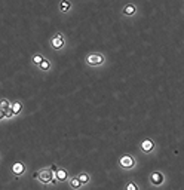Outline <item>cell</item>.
Instances as JSON below:
<instances>
[{
    "label": "cell",
    "instance_id": "obj_11",
    "mask_svg": "<svg viewBox=\"0 0 184 190\" xmlns=\"http://www.w3.org/2000/svg\"><path fill=\"white\" fill-rule=\"evenodd\" d=\"M70 9H71V3H70L68 0H61V2H60V11H61L62 13L68 12Z\"/></svg>",
    "mask_w": 184,
    "mask_h": 190
},
{
    "label": "cell",
    "instance_id": "obj_2",
    "mask_svg": "<svg viewBox=\"0 0 184 190\" xmlns=\"http://www.w3.org/2000/svg\"><path fill=\"white\" fill-rule=\"evenodd\" d=\"M52 178H54V169L52 168L50 169L43 168V169L39 171V181L42 184H49V183H52Z\"/></svg>",
    "mask_w": 184,
    "mask_h": 190
},
{
    "label": "cell",
    "instance_id": "obj_6",
    "mask_svg": "<svg viewBox=\"0 0 184 190\" xmlns=\"http://www.w3.org/2000/svg\"><path fill=\"white\" fill-rule=\"evenodd\" d=\"M141 150L144 153H151L155 150V141L150 140V138H145V140L141 141Z\"/></svg>",
    "mask_w": 184,
    "mask_h": 190
},
{
    "label": "cell",
    "instance_id": "obj_12",
    "mask_svg": "<svg viewBox=\"0 0 184 190\" xmlns=\"http://www.w3.org/2000/svg\"><path fill=\"white\" fill-rule=\"evenodd\" d=\"M37 68H39L40 71H49V70H50V61L45 58V60L40 62L39 66H37Z\"/></svg>",
    "mask_w": 184,
    "mask_h": 190
},
{
    "label": "cell",
    "instance_id": "obj_8",
    "mask_svg": "<svg viewBox=\"0 0 184 190\" xmlns=\"http://www.w3.org/2000/svg\"><path fill=\"white\" fill-rule=\"evenodd\" d=\"M122 13L125 17H134L135 13H137V6L132 5V3H128V5L123 6V11Z\"/></svg>",
    "mask_w": 184,
    "mask_h": 190
},
{
    "label": "cell",
    "instance_id": "obj_14",
    "mask_svg": "<svg viewBox=\"0 0 184 190\" xmlns=\"http://www.w3.org/2000/svg\"><path fill=\"white\" fill-rule=\"evenodd\" d=\"M79 180L82 181V184H88L89 183V180H91V175L88 172H82V174H79L77 175Z\"/></svg>",
    "mask_w": 184,
    "mask_h": 190
},
{
    "label": "cell",
    "instance_id": "obj_16",
    "mask_svg": "<svg viewBox=\"0 0 184 190\" xmlns=\"http://www.w3.org/2000/svg\"><path fill=\"white\" fill-rule=\"evenodd\" d=\"M11 104H12V103L8 100V98H3V100L0 101V110H6V108H9Z\"/></svg>",
    "mask_w": 184,
    "mask_h": 190
},
{
    "label": "cell",
    "instance_id": "obj_1",
    "mask_svg": "<svg viewBox=\"0 0 184 190\" xmlns=\"http://www.w3.org/2000/svg\"><path fill=\"white\" fill-rule=\"evenodd\" d=\"M85 61H86V64L89 67H101L106 62V56L103 54H100V52H91V54L86 55Z\"/></svg>",
    "mask_w": 184,
    "mask_h": 190
},
{
    "label": "cell",
    "instance_id": "obj_4",
    "mask_svg": "<svg viewBox=\"0 0 184 190\" xmlns=\"http://www.w3.org/2000/svg\"><path fill=\"white\" fill-rule=\"evenodd\" d=\"M135 159L132 156H129V155H123L120 159H119V165H120V168H123V169H131V168L135 166Z\"/></svg>",
    "mask_w": 184,
    "mask_h": 190
},
{
    "label": "cell",
    "instance_id": "obj_10",
    "mask_svg": "<svg viewBox=\"0 0 184 190\" xmlns=\"http://www.w3.org/2000/svg\"><path fill=\"white\" fill-rule=\"evenodd\" d=\"M68 186L71 189H80L82 187V181L79 180V177H71V178H68Z\"/></svg>",
    "mask_w": 184,
    "mask_h": 190
},
{
    "label": "cell",
    "instance_id": "obj_18",
    "mask_svg": "<svg viewBox=\"0 0 184 190\" xmlns=\"http://www.w3.org/2000/svg\"><path fill=\"white\" fill-rule=\"evenodd\" d=\"M125 189H126V190H138V186L135 184V183H128Z\"/></svg>",
    "mask_w": 184,
    "mask_h": 190
},
{
    "label": "cell",
    "instance_id": "obj_13",
    "mask_svg": "<svg viewBox=\"0 0 184 190\" xmlns=\"http://www.w3.org/2000/svg\"><path fill=\"white\" fill-rule=\"evenodd\" d=\"M11 107H12V110L15 112V114H19L21 110H23V103H21V101H18V100H15L11 104Z\"/></svg>",
    "mask_w": 184,
    "mask_h": 190
},
{
    "label": "cell",
    "instance_id": "obj_7",
    "mask_svg": "<svg viewBox=\"0 0 184 190\" xmlns=\"http://www.w3.org/2000/svg\"><path fill=\"white\" fill-rule=\"evenodd\" d=\"M54 171H55V175H56V178H58V181H68V171L66 168H56Z\"/></svg>",
    "mask_w": 184,
    "mask_h": 190
},
{
    "label": "cell",
    "instance_id": "obj_9",
    "mask_svg": "<svg viewBox=\"0 0 184 190\" xmlns=\"http://www.w3.org/2000/svg\"><path fill=\"white\" fill-rule=\"evenodd\" d=\"M24 171H25V165H24L23 162L13 163V166H12V172H13V175L19 177V175H23L24 174Z\"/></svg>",
    "mask_w": 184,
    "mask_h": 190
},
{
    "label": "cell",
    "instance_id": "obj_15",
    "mask_svg": "<svg viewBox=\"0 0 184 190\" xmlns=\"http://www.w3.org/2000/svg\"><path fill=\"white\" fill-rule=\"evenodd\" d=\"M43 60H45V56L42 55V54H36V55H34L33 58H31V62H33L34 66L37 67V66H39V64H40L42 61H43Z\"/></svg>",
    "mask_w": 184,
    "mask_h": 190
},
{
    "label": "cell",
    "instance_id": "obj_17",
    "mask_svg": "<svg viewBox=\"0 0 184 190\" xmlns=\"http://www.w3.org/2000/svg\"><path fill=\"white\" fill-rule=\"evenodd\" d=\"M13 116H17V114H15V112L12 110V107L6 108V119H11V118H13Z\"/></svg>",
    "mask_w": 184,
    "mask_h": 190
},
{
    "label": "cell",
    "instance_id": "obj_5",
    "mask_svg": "<svg viewBox=\"0 0 184 190\" xmlns=\"http://www.w3.org/2000/svg\"><path fill=\"white\" fill-rule=\"evenodd\" d=\"M149 180H150V183L153 186H162L163 181H165V177H163V174H162L160 171H153V172L150 174Z\"/></svg>",
    "mask_w": 184,
    "mask_h": 190
},
{
    "label": "cell",
    "instance_id": "obj_3",
    "mask_svg": "<svg viewBox=\"0 0 184 190\" xmlns=\"http://www.w3.org/2000/svg\"><path fill=\"white\" fill-rule=\"evenodd\" d=\"M50 46L54 48V49L60 50V49H64V46H66V37H64V34L62 33H56L52 39H50Z\"/></svg>",
    "mask_w": 184,
    "mask_h": 190
}]
</instances>
